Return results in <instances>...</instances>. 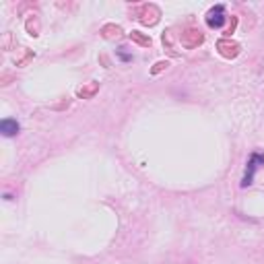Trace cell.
I'll return each instance as SVG.
<instances>
[{
  "mask_svg": "<svg viewBox=\"0 0 264 264\" xmlns=\"http://www.w3.org/2000/svg\"><path fill=\"white\" fill-rule=\"evenodd\" d=\"M262 165H264V153H260V151H254V153L248 157V161H246V171H244V178H242L240 186H242V188L252 186V184H254V178H256V171H258V167H262Z\"/></svg>",
  "mask_w": 264,
  "mask_h": 264,
  "instance_id": "cell-1",
  "label": "cell"
},
{
  "mask_svg": "<svg viewBox=\"0 0 264 264\" xmlns=\"http://www.w3.org/2000/svg\"><path fill=\"white\" fill-rule=\"evenodd\" d=\"M227 21V15H225V7L223 5H215L209 13H207V25L211 29H221Z\"/></svg>",
  "mask_w": 264,
  "mask_h": 264,
  "instance_id": "cell-2",
  "label": "cell"
},
{
  "mask_svg": "<svg viewBox=\"0 0 264 264\" xmlns=\"http://www.w3.org/2000/svg\"><path fill=\"white\" fill-rule=\"evenodd\" d=\"M0 132H3V136H7V138H13L21 132V124L15 118H5L3 122H0Z\"/></svg>",
  "mask_w": 264,
  "mask_h": 264,
  "instance_id": "cell-3",
  "label": "cell"
},
{
  "mask_svg": "<svg viewBox=\"0 0 264 264\" xmlns=\"http://www.w3.org/2000/svg\"><path fill=\"white\" fill-rule=\"evenodd\" d=\"M116 56H118L122 62H132V54H128L126 48H118V50H116Z\"/></svg>",
  "mask_w": 264,
  "mask_h": 264,
  "instance_id": "cell-4",
  "label": "cell"
}]
</instances>
